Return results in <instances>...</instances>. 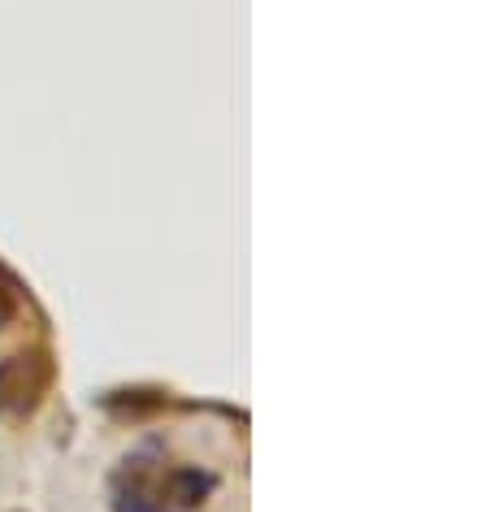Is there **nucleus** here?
<instances>
[{
  "mask_svg": "<svg viewBox=\"0 0 486 512\" xmlns=\"http://www.w3.org/2000/svg\"><path fill=\"white\" fill-rule=\"evenodd\" d=\"M18 317V283L9 278V270L0 265V330Z\"/></svg>",
  "mask_w": 486,
  "mask_h": 512,
  "instance_id": "4",
  "label": "nucleus"
},
{
  "mask_svg": "<svg viewBox=\"0 0 486 512\" xmlns=\"http://www.w3.org/2000/svg\"><path fill=\"white\" fill-rule=\"evenodd\" d=\"M48 382H53L48 352H18L9 361H0V413H14V417L35 413Z\"/></svg>",
  "mask_w": 486,
  "mask_h": 512,
  "instance_id": "1",
  "label": "nucleus"
},
{
  "mask_svg": "<svg viewBox=\"0 0 486 512\" xmlns=\"http://www.w3.org/2000/svg\"><path fill=\"white\" fill-rule=\"evenodd\" d=\"M157 452L161 447L148 443L144 452L122 460L118 478H113V512H170V504H165V482H157V465H152Z\"/></svg>",
  "mask_w": 486,
  "mask_h": 512,
  "instance_id": "2",
  "label": "nucleus"
},
{
  "mask_svg": "<svg viewBox=\"0 0 486 512\" xmlns=\"http://www.w3.org/2000/svg\"><path fill=\"white\" fill-rule=\"evenodd\" d=\"M165 486H170L165 495L174 499L170 508H196V504H204V495L217 486V478L213 473H204V469H170Z\"/></svg>",
  "mask_w": 486,
  "mask_h": 512,
  "instance_id": "3",
  "label": "nucleus"
}]
</instances>
